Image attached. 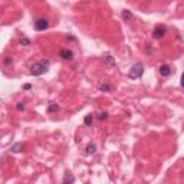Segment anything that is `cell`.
Returning a JSON list of instances; mask_svg holds the SVG:
<instances>
[{
	"mask_svg": "<svg viewBox=\"0 0 184 184\" xmlns=\"http://www.w3.org/2000/svg\"><path fill=\"white\" fill-rule=\"evenodd\" d=\"M48 61H41V62H36V63H33L32 65V75L35 76H41L43 75V73H46L48 72Z\"/></svg>",
	"mask_w": 184,
	"mask_h": 184,
	"instance_id": "1",
	"label": "cell"
},
{
	"mask_svg": "<svg viewBox=\"0 0 184 184\" xmlns=\"http://www.w3.org/2000/svg\"><path fill=\"white\" fill-rule=\"evenodd\" d=\"M143 73H144V66L141 65V63H135V65H133V68L130 69L128 76H130L131 79H137V78H140Z\"/></svg>",
	"mask_w": 184,
	"mask_h": 184,
	"instance_id": "2",
	"label": "cell"
},
{
	"mask_svg": "<svg viewBox=\"0 0 184 184\" xmlns=\"http://www.w3.org/2000/svg\"><path fill=\"white\" fill-rule=\"evenodd\" d=\"M165 32H167V27L158 24V26H155V29L153 30V38L154 39H161L164 35H165Z\"/></svg>",
	"mask_w": 184,
	"mask_h": 184,
	"instance_id": "3",
	"label": "cell"
},
{
	"mask_svg": "<svg viewBox=\"0 0 184 184\" xmlns=\"http://www.w3.org/2000/svg\"><path fill=\"white\" fill-rule=\"evenodd\" d=\"M48 27H49L48 19H43V17H41V19H38V20L35 22V29H36V30H46Z\"/></svg>",
	"mask_w": 184,
	"mask_h": 184,
	"instance_id": "4",
	"label": "cell"
},
{
	"mask_svg": "<svg viewBox=\"0 0 184 184\" xmlns=\"http://www.w3.org/2000/svg\"><path fill=\"white\" fill-rule=\"evenodd\" d=\"M59 56H61L63 61H71V59L73 58V52H72L71 49H62V51L59 52Z\"/></svg>",
	"mask_w": 184,
	"mask_h": 184,
	"instance_id": "5",
	"label": "cell"
},
{
	"mask_svg": "<svg viewBox=\"0 0 184 184\" xmlns=\"http://www.w3.org/2000/svg\"><path fill=\"white\" fill-rule=\"evenodd\" d=\"M173 73V69L170 65H161L160 66V75L161 76H170Z\"/></svg>",
	"mask_w": 184,
	"mask_h": 184,
	"instance_id": "6",
	"label": "cell"
},
{
	"mask_svg": "<svg viewBox=\"0 0 184 184\" xmlns=\"http://www.w3.org/2000/svg\"><path fill=\"white\" fill-rule=\"evenodd\" d=\"M96 153V147L95 144H88L85 148V154H88V155H91V154H95Z\"/></svg>",
	"mask_w": 184,
	"mask_h": 184,
	"instance_id": "7",
	"label": "cell"
},
{
	"mask_svg": "<svg viewBox=\"0 0 184 184\" xmlns=\"http://www.w3.org/2000/svg\"><path fill=\"white\" fill-rule=\"evenodd\" d=\"M122 17H124V19H125V20L127 22H131V20H133V13H131V12L130 10H122Z\"/></svg>",
	"mask_w": 184,
	"mask_h": 184,
	"instance_id": "8",
	"label": "cell"
},
{
	"mask_svg": "<svg viewBox=\"0 0 184 184\" xmlns=\"http://www.w3.org/2000/svg\"><path fill=\"white\" fill-rule=\"evenodd\" d=\"M62 183H75V177L73 176H71V174H66L65 177H63V180H62Z\"/></svg>",
	"mask_w": 184,
	"mask_h": 184,
	"instance_id": "9",
	"label": "cell"
},
{
	"mask_svg": "<svg viewBox=\"0 0 184 184\" xmlns=\"http://www.w3.org/2000/svg\"><path fill=\"white\" fill-rule=\"evenodd\" d=\"M55 111H59L58 104L51 102V104H49V106H48V112H55Z\"/></svg>",
	"mask_w": 184,
	"mask_h": 184,
	"instance_id": "10",
	"label": "cell"
},
{
	"mask_svg": "<svg viewBox=\"0 0 184 184\" xmlns=\"http://www.w3.org/2000/svg\"><path fill=\"white\" fill-rule=\"evenodd\" d=\"M22 147H23V145H22L20 143H17V144H14V145L12 147V150H10V151H12V153H20V151H22V150H20Z\"/></svg>",
	"mask_w": 184,
	"mask_h": 184,
	"instance_id": "11",
	"label": "cell"
},
{
	"mask_svg": "<svg viewBox=\"0 0 184 184\" xmlns=\"http://www.w3.org/2000/svg\"><path fill=\"white\" fill-rule=\"evenodd\" d=\"M112 89V86L111 85H106V84H104V85H99V91H102V92H108Z\"/></svg>",
	"mask_w": 184,
	"mask_h": 184,
	"instance_id": "12",
	"label": "cell"
},
{
	"mask_svg": "<svg viewBox=\"0 0 184 184\" xmlns=\"http://www.w3.org/2000/svg\"><path fill=\"white\" fill-rule=\"evenodd\" d=\"M92 121H94V118H92V115H88V116H86V118H85V125H86V127H89V125H91V124H92Z\"/></svg>",
	"mask_w": 184,
	"mask_h": 184,
	"instance_id": "13",
	"label": "cell"
},
{
	"mask_svg": "<svg viewBox=\"0 0 184 184\" xmlns=\"http://www.w3.org/2000/svg\"><path fill=\"white\" fill-rule=\"evenodd\" d=\"M99 119H101V121H104V119H106L108 118V114L106 112H102V114H99V116H98Z\"/></svg>",
	"mask_w": 184,
	"mask_h": 184,
	"instance_id": "14",
	"label": "cell"
},
{
	"mask_svg": "<svg viewBox=\"0 0 184 184\" xmlns=\"http://www.w3.org/2000/svg\"><path fill=\"white\" fill-rule=\"evenodd\" d=\"M16 108H17V111H24V105H23V104H17V106H16Z\"/></svg>",
	"mask_w": 184,
	"mask_h": 184,
	"instance_id": "15",
	"label": "cell"
},
{
	"mask_svg": "<svg viewBox=\"0 0 184 184\" xmlns=\"http://www.w3.org/2000/svg\"><path fill=\"white\" fill-rule=\"evenodd\" d=\"M20 43H22V45H29L30 42H29V39L24 38V39H20Z\"/></svg>",
	"mask_w": 184,
	"mask_h": 184,
	"instance_id": "16",
	"label": "cell"
}]
</instances>
